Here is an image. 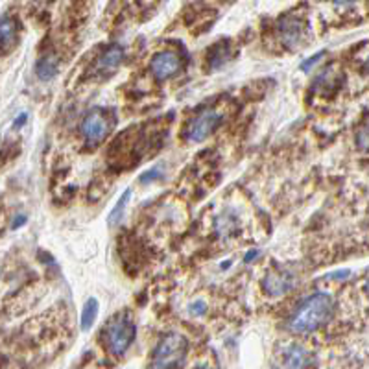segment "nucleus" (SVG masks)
Listing matches in <instances>:
<instances>
[{"label":"nucleus","instance_id":"f257e3e1","mask_svg":"<svg viewBox=\"0 0 369 369\" xmlns=\"http://www.w3.org/2000/svg\"><path fill=\"white\" fill-rule=\"evenodd\" d=\"M334 314V299L327 292H316L297 305L288 320V329L295 334H308L331 322Z\"/></svg>","mask_w":369,"mask_h":369},{"label":"nucleus","instance_id":"f03ea898","mask_svg":"<svg viewBox=\"0 0 369 369\" xmlns=\"http://www.w3.org/2000/svg\"><path fill=\"white\" fill-rule=\"evenodd\" d=\"M135 336H137V327L126 314H122V316L118 314V316L113 317L102 332L104 345L116 359L126 354L127 349L132 347V343L135 342Z\"/></svg>","mask_w":369,"mask_h":369},{"label":"nucleus","instance_id":"7ed1b4c3","mask_svg":"<svg viewBox=\"0 0 369 369\" xmlns=\"http://www.w3.org/2000/svg\"><path fill=\"white\" fill-rule=\"evenodd\" d=\"M189 351V342L180 332H168L159 340L157 347L153 349L152 368H181L184 366Z\"/></svg>","mask_w":369,"mask_h":369},{"label":"nucleus","instance_id":"20e7f679","mask_svg":"<svg viewBox=\"0 0 369 369\" xmlns=\"http://www.w3.org/2000/svg\"><path fill=\"white\" fill-rule=\"evenodd\" d=\"M111 122L107 113L100 107L89 111L81 120V135H84L87 146H98L109 133Z\"/></svg>","mask_w":369,"mask_h":369},{"label":"nucleus","instance_id":"39448f33","mask_svg":"<svg viewBox=\"0 0 369 369\" xmlns=\"http://www.w3.org/2000/svg\"><path fill=\"white\" fill-rule=\"evenodd\" d=\"M221 115L217 111H203L201 115L194 116L190 120L189 127H187V139L190 143H203L209 135L217 132V127L220 126Z\"/></svg>","mask_w":369,"mask_h":369},{"label":"nucleus","instance_id":"423d86ee","mask_svg":"<svg viewBox=\"0 0 369 369\" xmlns=\"http://www.w3.org/2000/svg\"><path fill=\"white\" fill-rule=\"evenodd\" d=\"M264 292L272 297H277V295H285L288 292H292L297 286V275L290 269H274L269 272L262 281Z\"/></svg>","mask_w":369,"mask_h":369},{"label":"nucleus","instance_id":"0eeeda50","mask_svg":"<svg viewBox=\"0 0 369 369\" xmlns=\"http://www.w3.org/2000/svg\"><path fill=\"white\" fill-rule=\"evenodd\" d=\"M277 32H279V39L285 47L294 48L303 41L306 33V24L301 17L286 15L277 24Z\"/></svg>","mask_w":369,"mask_h":369},{"label":"nucleus","instance_id":"6e6552de","mask_svg":"<svg viewBox=\"0 0 369 369\" xmlns=\"http://www.w3.org/2000/svg\"><path fill=\"white\" fill-rule=\"evenodd\" d=\"M181 67H183L181 58L175 52H170V50H163V52L155 54L152 58V63H150L152 74L157 79L172 78V76L180 72Z\"/></svg>","mask_w":369,"mask_h":369},{"label":"nucleus","instance_id":"1a4fd4ad","mask_svg":"<svg viewBox=\"0 0 369 369\" xmlns=\"http://www.w3.org/2000/svg\"><path fill=\"white\" fill-rule=\"evenodd\" d=\"M124 56H126V52H124V47H120V45H113V47L107 48L106 52L96 59V76H109V74L115 72L124 61Z\"/></svg>","mask_w":369,"mask_h":369},{"label":"nucleus","instance_id":"9d476101","mask_svg":"<svg viewBox=\"0 0 369 369\" xmlns=\"http://www.w3.org/2000/svg\"><path fill=\"white\" fill-rule=\"evenodd\" d=\"M285 366L286 368H311L314 366L312 354L301 345H290L285 349Z\"/></svg>","mask_w":369,"mask_h":369},{"label":"nucleus","instance_id":"9b49d317","mask_svg":"<svg viewBox=\"0 0 369 369\" xmlns=\"http://www.w3.org/2000/svg\"><path fill=\"white\" fill-rule=\"evenodd\" d=\"M59 70V59L52 54H48L45 58H41L37 61L36 65V74L37 78L41 79V81H48V79H52Z\"/></svg>","mask_w":369,"mask_h":369},{"label":"nucleus","instance_id":"f8f14e48","mask_svg":"<svg viewBox=\"0 0 369 369\" xmlns=\"http://www.w3.org/2000/svg\"><path fill=\"white\" fill-rule=\"evenodd\" d=\"M17 41V22L11 17L0 19V48H11Z\"/></svg>","mask_w":369,"mask_h":369},{"label":"nucleus","instance_id":"ddd939ff","mask_svg":"<svg viewBox=\"0 0 369 369\" xmlns=\"http://www.w3.org/2000/svg\"><path fill=\"white\" fill-rule=\"evenodd\" d=\"M207 59H209L211 69H220V67H223V65L231 59V50H229V47L223 45V42H218V45L212 47V50L209 52Z\"/></svg>","mask_w":369,"mask_h":369},{"label":"nucleus","instance_id":"4468645a","mask_svg":"<svg viewBox=\"0 0 369 369\" xmlns=\"http://www.w3.org/2000/svg\"><path fill=\"white\" fill-rule=\"evenodd\" d=\"M98 311H100V305L95 297L85 301L84 311H81V331H89L93 327V323L96 322V316H98Z\"/></svg>","mask_w":369,"mask_h":369},{"label":"nucleus","instance_id":"2eb2a0df","mask_svg":"<svg viewBox=\"0 0 369 369\" xmlns=\"http://www.w3.org/2000/svg\"><path fill=\"white\" fill-rule=\"evenodd\" d=\"M237 218L233 217L231 212H227V214H221L220 218L217 220V229L220 233L221 237H229L233 233L237 231Z\"/></svg>","mask_w":369,"mask_h":369},{"label":"nucleus","instance_id":"dca6fc26","mask_svg":"<svg viewBox=\"0 0 369 369\" xmlns=\"http://www.w3.org/2000/svg\"><path fill=\"white\" fill-rule=\"evenodd\" d=\"M129 198H132V190L126 189V190H124V194H122L120 200L116 201L115 209H113V211L109 212V218H107V223H109V226H115L116 221L120 220L122 212H124V209H126Z\"/></svg>","mask_w":369,"mask_h":369},{"label":"nucleus","instance_id":"f3484780","mask_svg":"<svg viewBox=\"0 0 369 369\" xmlns=\"http://www.w3.org/2000/svg\"><path fill=\"white\" fill-rule=\"evenodd\" d=\"M163 178V170H161V166H153L152 170H148V172H144L139 180H141V183L146 184V183H152V181L155 180H161Z\"/></svg>","mask_w":369,"mask_h":369},{"label":"nucleus","instance_id":"a211bd4d","mask_svg":"<svg viewBox=\"0 0 369 369\" xmlns=\"http://www.w3.org/2000/svg\"><path fill=\"white\" fill-rule=\"evenodd\" d=\"M323 56H325V52H323V50H322V52L314 54L312 58H308V59H306V61H303V63L299 65V69L303 70V72H308V70H311L312 67H316L317 61H320V59H322Z\"/></svg>","mask_w":369,"mask_h":369},{"label":"nucleus","instance_id":"6ab92c4d","mask_svg":"<svg viewBox=\"0 0 369 369\" xmlns=\"http://www.w3.org/2000/svg\"><path fill=\"white\" fill-rule=\"evenodd\" d=\"M347 277H351V269H338V272H331V274H327L323 279L343 281V279H347Z\"/></svg>","mask_w":369,"mask_h":369},{"label":"nucleus","instance_id":"aec40b11","mask_svg":"<svg viewBox=\"0 0 369 369\" xmlns=\"http://www.w3.org/2000/svg\"><path fill=\"white\" fill-rule=\"evenodd\" d=\"M189 311L192 316H201V314H205V311H207L205 301H201V299L194 301V303L189 306Z\"/></svg>","mask_w":369,"mask_h":369},{"label":"nucleus","instance_id":"412c9836","mask_svg":"<svg viewBox=\"0 0 369 369\" xmlns=\"http://www.w3.org/2000/svg\"><path fill=\"white\" fill-rule=\"evenodd\" d=\"M356 144H359V148L362 152L368 150V126H362V129L356 133Z\"/></svg>","mask_w":369,"mask_h":369},{"label":"nucleus","instance_id":"4be33fe9","mask_svg":"<svg viewBox=\"0 0 369 369\" xmlns=\"http://www.w3.org/2000/svg\"><path fill=\"white\" fill-rule=\"evenodd\" d=\"M26 120H28V115L26 113H22V115H19L15 118V122H13V127H15V129H19V127H22L24 124H26Z\"/></svg>","mask_w":369,"mask_h":369},{"label":"nucleus","instance_id":"5701e85b","mask_svg":"<svg viewBox=\"0 0 369 369\" xmlns=\"http://www.w3.org/2000/svg\"><path fill=\"white\" fill-rule=\"evenodd\" d=\"M258 253H260V251H258V249H249L248 255H246V257H244V262L249 264V262H251V260H255V258L258 257Z\"/></svg>","mask_w":369,"mask_h":369},{"label":"nucleus","instance_id":"b1692460","mask_svg":"<svg viewBox=\"0 0 369 369\" xmlns=\"http://www.w3.org/2000/svg\"><path fill=\"white\" fill-rule=\"evenodd\" d=\"M331 2H334V4H338V6H349V4H354V2H360V0H331Z\"/></svg>","mask_w":369,"mask_h":369},{"label":"nucleus","instance_id":"393cba45","mask_svg":"<svg viewBox=\"0 0 369 369\" xmlns=\"http://www.w3.org/2000/svg\"><path fill=\"white\" fill-rule=\"evenodd\" d=\"M24 221H26V217H24V214H21L19 218H15V221H13V229H17V227H21L22 223H24Z\"/></svg>","mask_w":369,"mask_h":369},{"label":"nucleus","instance_id":"a878e982","mask_svg":"<svg viewBox=\"0 0 369 369\" xmlns=\"http://www.w3.org/2000/svg\"><path fill=\"white\" fill-rule=\"evenodd\" d=\"M227 266H231V260H226V262H221V269H227Z\"/></svg>","mask_w":369,"mask_h":369}]
</instances>
